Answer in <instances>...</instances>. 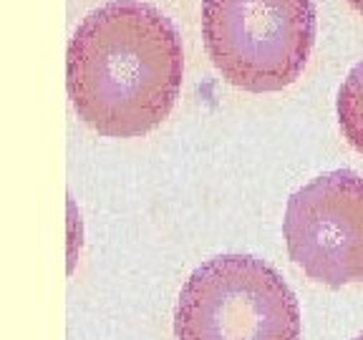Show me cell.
Listing matches in <instances>:
<instances>
[{"instance_id": "cell-1", "label": "cell", "mask_w": 363, "mask_h": 340, "mask_svg": "<svg viewBox=\"0 0 363 340\" xmlns=\"http://www.w3.org/2000/svg\"><path fill=\"white\" fill-rule=\"evenodd\" d=\"M184 76L172 21L139 0H113L79 23L66 53L68 98L108 139H136L167 119Z\"/></svg>"}, {"instance_id": "cell-2", "label": "cell", "mask_w": 363, "mask_h": 340, "mask_svg": "<svg viewBox=\"0 0 363 340\" xmlns=\"http://www.w3.org/2000/svg\"><path fill=\"white\" fill-rule=\"evenodd\" d=\"M202 38L227 84L283 91L311 58L315 0H202Z\"/></svg>"}, {"instance_id": "cell-3", "label": "cell", "mask_w": 363, "mask_h": 340, "mask_svg": "<svg viewBox=\"0 0 363 340\" xmlns=\"http://www.w3.org/2000/svg\"><path fill=\"white\" fill-rule=\"evenodd\" d=\"M177 340H301V307L275 267L252 255L202 262L174 305Z\"/></svg>"}, {"instance_id": "cell-4", "label": "cell", "mask_w": 363, "mask_h": 340, "mask_svg": "<svg viewBox=\"0 0 363 340\" xmlns=\"http://www.w3.org/2000/svg\"><path fill=\"white\" fill-rule=\"evenodd\" d=\"M283 237L290 260L315 283H363V176L335 169L290 194Z\"/></svg>"}, {"instance_id": "cell-5", "label": "cell", "mask_w": 363, "mask_h": 340, "mask_svg": "<svg viewBox=\"0 0 363 340\" xmlns=\"http://www.w3.org/2000/svg\"><path fill=\"white\" fill-rule=\"evenodd\" d=\"M335 111H338V124L346 142L358 154H363V61L356 63L346 81L340 84Z\"/></svg>"}, {"instance_id": "cell-6", "label": "cell", "mask_w": 363, "mask_h": 340, "mask_svg": "<svg viewBox=\"0 0 363 340\" xmlns=\"http://www.w3.org/2000/svg\"><path fill=\"white\" fill-rule=\"evenodd\" d=\"M348 3H351V6L356 8V11H358V13H361V16H363V0H348Z\"/></svg>"}, {"instance_id": "cell-7", "label": "cell", "mask_w": 363, "mask_h": 340, "mask_svg": "<svg viewBox=\"0 0 363 340\" xmlns=\"http://www.w3.org/2000/svg\"><path fill=\"white\" fill-rule=\"evenodd\" d=\"M356 340H363V333H361V335H358V338H356Z\"/></svg>"}]
</instances>
